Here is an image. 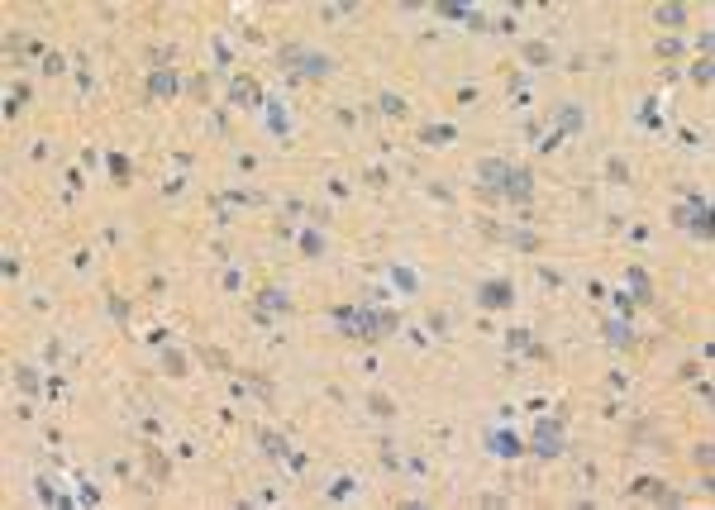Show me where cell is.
Here are the masks:
<instances>
[{"instance_id":"6da1fadb","label":"cell","mask_w":715,"mask_h":510,"mask_svg":"<svg viewBox=\"0 0 715 510\" xmlns=\"http://www.w3.org/2000/svg\"><path fill=\"white\" fill-rule=\"evenodd\" d=\"M496 196H505L510 205H530V201H534V172H530V167H520V162H501Z\"/></svg>"},{"instance_id":"7a4b0ae2","label":"cell","mask_w":715,"mask_h":510,"mask_svg":"<svg viewBox=\"0 0 715 510\" xmlns=\"http://www.w3.org/2000/svg\"><path fill=\"white\" fill-rule=\"evenodd\" d=\"M334 324H339V334H348V339H382L377 334V310L372 305H339L334 310Z\"/></svg>"},{"instance_id":"3957f363","label":"cell","mask_w":715,"mask_h":510,"mask_svg":"<svg viewBox=\"0 0 715 510\" xmlns=\"http://www.w3.org/2000/svg\"><path fill=\"white\" fill-rule=\"evenodd\" d=\"M672 224L691 229L696 239H711V201H706L701 191H687V201L672 210Z\"/></svg>"},{"instance_id":"277c9868","label":"cell","mask_w":715,"mask_h":510,"mask_svg":"<svg viewBox=\"0 0 715 510\" xmlns=\"http://www.w3.org/2000/svg\"><path fill=\"white\" fill-rule=\"evenodd\" d=\"M534 453H539V458H563V453H568V449H563V415L534 425Z\"/></svg>"},{"instance_id":"5b68a950","label":"cell","mask_w":715,"mask_h":510,"mask_svg":"<svg viewBox=\"0 0 715 510\" xmlns=\"http://www.w3.org/2000/svg\"><path fill=\"white\" fill-rule=\"evenodd\" d=\"M477 305L482 310H510L515 305V286L510 282H482L477 286Z\"/></svg>"},{"instance_id":"8992f818","label":"cell","mask_w":715,"mask_h":510,"mask_svg":"<svg viewBox=\"0 0 715 510\" xmlns=\"http://www.w3.org/2000/svg\"><path fill=\"white\" fill-rule=\"evenodd\" d=\"M229 105H238V110H263L267 101H263V91H258V81L234 77V81H229Z\"/></svg>"},{"instance_id":"52a82bcc","label":"cell","mask_w":715,"mask_h":510,"mask_svg":"<svg viewBox=\"0 0 715 510\" xmlns=\"http://www.w3.org/2000/svg\"><path fill=\"white\" fill-rule=\"evenodd\" d=\"M177 72L172 67H153V77H148V101H172L177 96Z\"/></svg>"},{"instance_id":"ba28073f","label":"cell","mask_w":715,"mask_h":510,"mask_svg":"<svg viewBox=\"0 0 715 510\" xmlns=\"http://www.w3.org/2000/svg\"><path fill=\"white\" fill-rule=\"evenodd\" d=\"M554 119H558V129H563V134H582V129H586V115H582V105H577V101H563V105L554 110Z\"/></svg>"},{"instance_id":"9c48e42d","label":"cell","mask_w":715,"mask_h":510,"mask_svg":"<svg viewBox=\"0 0 715 510\" xmlns=\"http://www.w3.org/2000/svg\"><path fill=\"white\" fill-rule=\"evenodd\" d=\"M625 282H630V291H635L639 305H653V282H649L644 268H625Z\"/></svg>"},{"instance_id":"30bf717a","label":"cell","mask_w":715,"mask_h":510,"mask_svg":"<svg viewBox=\"0 0 715 510\" xmlns=\"http://www.w3.org/2000/svg\"><path fill=\"white\" fill-rule=\"evenodd\" d=\"M486 444H491V453H501V458H520V453H525L520 439H515L510 430H491V434H486Z\"/></svg>"},{"instance_id":"8fae6325","label":"cell","mask_w":715,"mask_h":510,"mask_svg":"<svg viewBox=\"0 0 715 510\" xmlns=\"http://www.w3.org/2000/svg\"><path fill=\"white\" fill-rule=\"evenodd\" d=\"M501 243L520 248V253H539V248H544V239H539V234H530V229H515V224L505 229V239H501Z\"/></svg>"},{"instance_id":"7c38bea8","label":"cell","mask_w":715,"mask_h":510,"mask_svg":"<svg viewBox=\"0 0 715 510\" xmlns=\"http://www.w3.org/2000/svg\"><path fill=\"white\" fill-rule=\"evenodd\" d=\"M258 444H263V453H267V458H277V462H282V458H296V453H291V444H287V439H277L272 430H258Z\"/></svg>"},{"instance_id":"4fadbf2b","label":"cell","mask_w":715,"mask_h":510,"mask_svg":"<svg viewBox=\"0 0 715 510\" xmlns=\"http://www.w3.org/2000/svg\"><path fill=\"white\" fill-rule=\"evenodd\" d=\"M606 339L615 344V349H630L635 344V329H630V320L620 315V320H606Z\"/></svg>"},{"instance_id":"5bb4252c","label":"cell","mask_w":715,"mask_h":510,"mask_svg":"<svg viewBox=\"0 0 715 510\" xmlns=\"http://www.w3.org/2000/svg\"><path fill=\"white\" fill-rule=\"evenodd\" d=\"M329 72H334V62H329L324 53H305V57H301V77H329Z\"/></svg>"},{"instance_id":"9a60e30c","label":"cell","mask_w":715,"mask_h":510,"mask_svg":"<svg viewBox=\"0 0 715 510\" xmlns=\"http://www.w3.org/2000/svg\"><path fill=\"white\" fill-rule=\"evenodd\" d=\"M196 358H201L205 367H215V372H234V363H229V353H224V349H205V344H201Z\"/></svg>"},{"instance_id":"2e32d148","label":"cell","mask_w":715,"mask_h":510,"mask_svg":"<svg viewBox=\"0 0 715 510\" xmlns=\"http://www.w3.org/2000/svg\"><path fill=\"white\" fill-rule=\"evenodd\" d=\"M520 57L534 62V67H549V62H554V48H549V43H520Z\"/></svg>"},{"instance_id":"e0dca14e","label":"cell","mask_w":715,"mask_h":510,"mask_svg":"<svg viewBox=\"0 0 715 510\" xmlns=\"http://www.w3.org/2000/svg\"><path fill=\"white\" fill-rule=\"evenodd\" d=\"M143 462H148V472H153V482H162V477L172 472V462H167V458H162V449H153V444L143 449Z\"/></svg>"},{"instance_id":"ac0fdd59","label":"cell","mask_w":715,"mask_h":510,"mask_svg":"<svg viewBox=\"0 0 715 510\" xmlns=\"http://www.w3.org/2000/svg\"><path fill=\"white\" fill-rule=\"evenodd\" d=\"M653 20H658V24H667V29L687 24V5H658V10H653Z\"/></svg>"},{"instance_id":"d6986e66","label":"cell","mask_w":715,"mask_h":510,"mask_svg":"<svg viewBox=\"0 0 715 510\" xmlns=\"http://www.w3.org/2000/svg\"><path fill=\"white\" fill-rule=\"evenodd\" d=\"M368 410L377 415V420H391V415H396V401L382 396V391H368Z\"/></svg>"},{"instance_id":"ffe728a7","label":"cell","mask_w":715,"mask_h":510,"mask_svg":"<svg viewBox=\"0 0 715 510\" xmlns=\"http://www.w3.org/2000/svg\"><path fill=\"white\" fill-rule=\"evenodd\" d=\"M377 110H382V115H396V119H405V115H410V105H405V96H396V91H387V96L377 101Z\"/></svg>"},{"instance_id":"44dd1931","label":"cell","mask_w":715,"mask_h":510,"mask_svg":"<svg viewBox=\"0 0 715 510\" xmlns=\"http://www.w3.org/2000/svg\"><path fill=\"white\" fill-rule=\"evenodd\" d=\"M110 177H115V187H129V177H133V167L124 153H110Z\"/></svg>"},{"instance_id":"7402d4cb","label":"cell","mask_w":715,"mask_h":510,"mask_svg":"<svg viewBox=\"0 0 715 510\" xmlns=\"http://www.w3.org/2000/svg\"><path fill=\"white\" fill-rule=\"evenodd\" d=\"M606 182H610V187H625V182H630V162H625V158H606Z\"/></svg>"},{"instance_id":"603a6c76","label":"cell","mask_w":715,"mask_h":510,"mask_svg":"<svg viewBox=\"0 0 715 510\" xmlns=\"http://www.w3.org/2000/svg\"><path fill=\"white\" fill-rule=\"evenodd\" d=\"M424 143H449V138H458V129L453 124H429V129H420Z\"/></svg>"},{"instance_id":"cb8c5ba5","label":"cell","mask_w":715,"mask_h":510,"mask_svg":"<svg viewBox=\"0 0 715 510\" xmlns=\"http://www.w3.org/2000/svg\"><path fill=\"white\" fill-rule=\"evenodd\" d=\"M301 253H305V258H319V253H324V234L305 229V234H301Z\"/></svg>"},{"instance_id":"d4e9b609","label":"cell","mask_w":715,"mask_h":510,"mask_svg":"<svg viewBox=\"0 0 715 510\" xmlns=\"http://www.w3.org/2000/svg\"><path fill=\"white\" fill-rule=\"evenodd\" d=\"M15 381H20V391H29V396L43 386V381H38V367H15Z\"/></svg>"},{"instance_id":"484cf974","label":"cell","mask_w":715,"mask_h":510,"mask_svg":"<svg viewBox=\"0 0 715 510\" xmlns=\"http://www.w3.org/2000/svg\"><path fill=\"white\" fill-rule=\"evenodd\" d=\"M162 367H167V377H186V358L177 349H162Z\"/></svg>"},{"instance_id":"4316f807","label":"cell","mask_w":715,"mask_h":510,"mask_svg":"<svg viewBox=\"0 0 715 510\" xmlns=\"http://www.w3.org/2000/svg\"><path fill=\"white\" fill-rule=\"evenodd\" d=\"M353 486H358L353 477H334V482H329V501H348V496H353Z\"/></svg>"},{"instance_id":"83f0119b","label":"cell","mask_w":715,"mask_h":510,"mask_svg":"<svg viewBox=\"0 0 715 510\" xmlns=\"http://www.w3.org/2000/svg\"><path fill=\"white\" fill-rule=\"evenodd\" d=\"M277 57H282V67H291V72H301V57H305V48H301V43H287V48H282Z\"/></svg>"},{"instance_id":"f1b7e54d","label":"cell","mask_w":715,"mask_h":510,"mask_svg":"<svg viewBox=\"0 0 715 510\" xmlns=\"http://www.w3.org/2000/svg\"><path fill=\"white\" fill-rule=\"evenodd\" d=\"M434 15H444V20H468V5H453V0H439V5H434Z\"/></svg>"},{"instance_id":"f546056e","label":"cell","mask_w":715,"mask_h":510,"mask_svg":"<svg viewBox=\"0 0 715 510\" xmlns=\"http://www.w3.org/2000/svg\"><path fill=\"white\" fill-rule=\"evenodd\" d=\"M530 344H534V339H530V329H510V334H505V349H515V353H520V349H530Z\"/></svg>"},{"instance_id":"4dcf8cb0","label":"cell","mask_w":715,"mask_h":510,"mask_svg":"<svg viewBox=\"0 0 715 510\" xmlns=\"http://www.w3.org/2000/svg\"><path fill=\"white\" fill-rule=\"evenodd\" d=\"M38 72H43V77H57V72H67V62H62V53H48Z\"/></svg>"},{"instance_id":"1f68e13d","label":"cell","mask_w":715,"mask_h":510,"mask_svg":"<svg viewBox=\"0 0 715 510\" xmlns=\"http://www.w3.org/2000/svg\"><path fill=\"white\" fill-rule=\"evenodd\" d=\"M558 143H563V129H549V134H539V143H534V148H539V153H554Z\"/></svg>"},{"instance_id":"d6a6232c","label":"cell","mask_w":715,"mask_h":510,"mask_svg":"<svg viewBox=\"0 0 715 510\" xmlns=\"http://www.w3.org/2000/svg\"><path fill=\"white\" fill-rule=\"evenodd\" d=\"M258 310H263V315H267V310H287V296H282V291H263V305H258Z\"/></svg>"},{"instance_id":"836d02e7","label":"cell","mask_w":715,"mask_h":510,"mask_svg":"<svg viewBox=\"0 0 715 510\" xmlns=\"http://www.w3.org/2000/svg\"><path fill=\"white\" fill-rule=\"evenodd\" d=\"M691 81H696V86H711V57H701V62L691 67Z\"/></svg>"},{"instance_id":"e575fe53","label":"cell","mask_w":715,"mask_h":510,"mask_svg":"<svg viewBox=\"0 0 715 510\" xmlns=\"http://www.w3.org/2000/svg\"><path fill=\"white\" fill-rule=\"evenodd\" d=\"M691 462H696L701 472H711V444H696V449H691Z\"/></svg>"},{"instance_id":"d590c367","label":"cell","mask_w":715,"mask_h":510,"mask_svg":"<svg viewBox=\"0 0 715 510\" xmlns=\"http://www.w3.org/2000/svg\"><path fill=\"white\" fill-rule=\"evenodd\" d=\"M682 53V38H658V57H677Z\"/></svg>"},{"instance_id":"8d00e7d4","label":"cell","mask_w":715,"mask_h":510,"mask_svg":"<svg viewBox=\"0 0 715 510\" xmlns=\"http://www.w3.org/2000/svg\"><path fill=\"white\" fill-rule=\"evenodd\" d=\"M110 315H115V320H120V324H129V305H124L120 296H110Z\"/></svg>"},{"instance_id":"74e56055","label":"cell","mask_w":715,"mask_h":510,"mask_svg":"<svg viewBox=\"0 0 715 510\" xmlns=\"http://www.w3.org/2000/svg\"><path fill=\"white\" fill-rule=\"evenodd\" d=\"M191 96H196V101H210V81H205V77H191Z\"/></svg>"},{"instance_id":"f35d334b","label":"cell","mask_w":715,"mask_h":510,"mask_svg":"<svg viewBox=\"0 0 715 510\" xmlns=\"http://www.w3.org/2000/svg\"><path fill=\"white\" fill-rule=\"evenodd\" d=\"M391 282H396V286H405V291L415 286V277H410V272H405V268H391Z\"/></svg>"},{"instance_id":"ab89813d","label":"cell","mask_w":715,"mask_h":510,"mask_svg":"<svg viewBox=\"0 0 715 510\" xmlns=\"http://www.w3.org/2000/svg\"><path fill=\"white\" fill-rule=\"evenodd\" d=\"M363 182H368V187H387V172H382V167H372V172L363 177Z\"/></svg>"},{"instance_id":"60d3db41","label":"cell","mask_w":715,"mask_h":510,"mask_svg":"<svg viewBox=\"0 0 715 510\" xmlns=\"http://www.w3.org/2000/svg\"><path fill=\"white\" fill-rule=\"evenodd\" d=\"M238 286H243V277H238V272L229 268V272H224V291H238Z\"/></svg>"}]
</instances>
